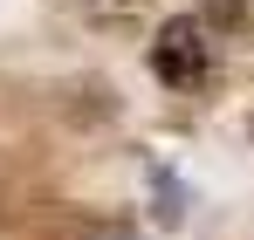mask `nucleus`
I'll use <instances>...</instances> for the list:
<instances>
[{
  "label": "nucleus",
  "mask_w": 254,
  "mask_h": 240,
  "mask_svg": "<svg viewBox=\"0 0 254 240\" xmlns=\"http://www.w3.org/2000/svg\"><path fill=\"white\" fill-rule=\"evenodd\" d=\"M151 69L172 89H199L206 82V35H199V21H172L165 35L151 41Z\"/></svg>",
  "instance_id": "f257e3e1"
},
{
  "label": "nucleus",
  "mask_w": 254,
  "mask_h": 240,
  "mask_svg": "<svg viewBox=\"0 0 254 240\" xmlns=\"http://www.w3.org/2000/svg\"><path fill=\"white\" fill-rule=\"evenodd\" d=\"M206 21L227 35H254V0H206Z\"/></svg>",
  "instance_id": "f03ea898"
}]
</instances>
